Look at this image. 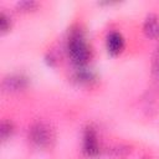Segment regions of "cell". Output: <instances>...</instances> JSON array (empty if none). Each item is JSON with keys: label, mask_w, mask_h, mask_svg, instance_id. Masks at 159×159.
<instances>
[{"label": "cell", "mask_w": 159, "mask_h": 159, "mask_svg": "<svg viewBox=\"0 0 159 159\" xmlns=\"http://www.w3.org/2000/svg\"><path fill=\"white\" fill-rule=\"evenodd\" d=\"M67 50H68V55L71 60L80 67L87 63V61L91 57L89 46L86 42L83 34L78 30L71 32L68 41H67Z\"/></svg>", "instance_id": "6da1fadb"}, {"label": "cell", "mask_w": 159, "mask_h": 159, "mask_svg": "<svg viewBox=\"0 0 159 159\" xmlns=\"http://www.w3.org/2000/svg\"><path fill=\"white\" fill-rule=\"evenodd\" d=\"M29 138L30 140L39 148H46L51 145V143L55 139V133L51 125L46 122H36L31 125L29 130Z\"/></svg>", "instance_id": "7a4b0ae2"}, {"label": "cell", "mask_w": 159, "mask_h": 159, "mask_svg": "<svg viewBox=\"0 0 159 159\" xmlns=\"http://www.w3.org/2000/svg\"><path fill=\"white\" fill-rule=\"evenodd\" d=\"M83 153L88 157H94L99 153L97 134H96V130L92 127H88L84 130V134H83Z\"/></svg>", "instance_id": "3957f363"}, {"label": "cell", "mask_w": 159, "mask_h": 159, "mask_svg": "<svg viewBox=\"0 0 159 159\" xmlns=\"http://www.w3.org/2000/svg\"><path fill=\"white\" fill-rule=\"evenodd\" d=\"M27 86V78L24 75H10L4 78L2 88L7 92L21 91Z\"/></svg>", "instance_id": "277c9868"}, {"label": "cell", "mask_w": 159, "mask_h": 159, "mask_svg": "<svg viewBox=\"0 0 159 159\" xmlns=\"http://www.w3.org/2000/svg\"><path fill=\"white\" fill-rule=\"evenodd\" d=\"M106 43H107L108 51L111 53H113V55H117L124 47V39H123V36L119 32L112 31V32L108 34L107 40H106Z\"/></svg>", "instance_id": "5b68a950"}, {"label": "cell", "mask_w": 159, "mask_h": 159, "mask_svg": "<svg viewBox=\"0 0 159 159\" xmlns=\"http://www.w3.org/2000/svg\"><path fill=\"white\" fill-rule=\"evenodd\" d=\"M143 30L148 37H153V39L158 37L159 36V17L154 14L148 15L144 21Z\"/></svg>", "instance_id": "8992f818"}, {"label": "cell", "mask_w": 159, "mask_h": 159, "mask_svg": "<svg viewBox=\"0 0 159 159\" xmlns=\"http://www.w3.org/2000/svg\"><path fill=\"white\" fill-rule=\"evenodd\" d=\"M93 78H94V75L91 71L82 68V67H80L75 73V80L80 83H89Z\"/></svg>", "instance_id": "52a82bcc"}, {"label": "cell", "mask_w": 159, "mask_h": 159, "mask_svg": "<svg viewBox=\"0 0 159 159\" xmlns=\"http://www.w3.org/2000/svg\"><path fill=\"white\" fill-rule=\"evenodd\" d=\"M12 129H14L12 123L9 122V120H4V122L1 123V125H0V135H1V139H2V140H6V139L11 135Z\"/></svg>", "instance_id": "ba28073f"}, {"label": "cell", "mask_w": 159, "mask_h": 159, "mask_svg": "<svg viewBox=\"0 0 159 159\" xmlns=\"http://www.w3.org/2000/svg\"><path fill=\"white\" fill-rule=\"evenodd\" d=\"M109 150H111V154L113 157H116V158H123V157H125L130 152V148L127 147V145H116V147L111 148Z\"/></svg>", "instance_id": "9c48e42d"}, {"label": "cell", "mask_w": 159, "mask_h": 159, "mask_svg": "<svg viewBox=\"0 0 159 159\" xmlns=\"http://www.w3.org/2000/svg\"><path fill=\"white\" fill-rule=\"evenodd\" d=\"M37 6V2L34 1V0H22V1H19L16 4V7L21 11H29V10H32Z\"/></svg>", "instance_id": "30bf717a"}, {"label": "cell", "mask_w": 159, "mask_h": 159, "mask_svg": "<svg viewBox=\"0 0 159 159\" xmlns=\"http://www.w3.org/2000/svg\"><path fill=\"white\" fill-rule=\"evenodd\" d=\"M11 25V20H10V16L6 14V12H1L0 14V29L1 31H6Z\"/></svg>", "instance_id": "8fae6325"}, {"label": "cell", "mask_w": 159, "mask_h": 159, "mask_svg": "<svg viewBox=\"0 0 159 159\" xmlns=\"http://www.w3.org/2000/svg\"><path fill=\"white\" fill-rule=\"evenodd\" d=\"M153 76L159 80V47L154 55V61H153Z\"/></svg>", "instance_id": "7c38bea8"}]
</instances>
